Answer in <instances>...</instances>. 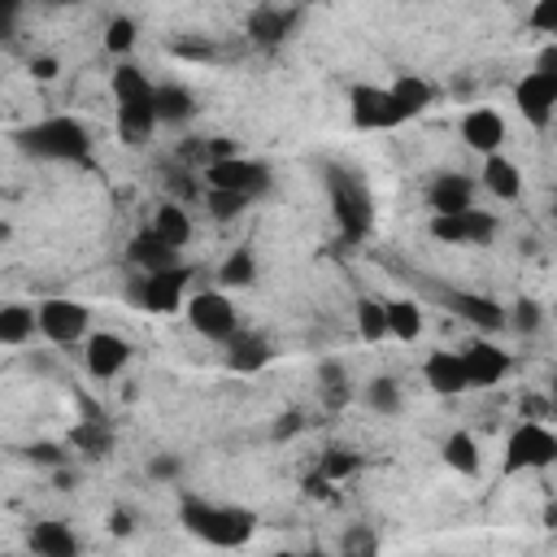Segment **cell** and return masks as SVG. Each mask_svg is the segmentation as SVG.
Listing matches in <instances>:
<instances>
[{
	"label": "cell",
	"instance_id": "obj_1",
	"mask_svg": "<svg viewBox=\"0 0 557 557\" xmlns=\"http://www.w3.org/2000/svg\"><path fill=\"white\" fill-rule=\"evenodd\" d=\"M109 91H113V126H117V139L122 144L152 139V131L161 126L157 122V83L139 65L122 61L109 74Z\"/></svg>",
	"mask_w": 557,
	"mask_h": 557
},
{
	"label": "cell",
	"instance_id": "obj_2",
	"mask_svg": "<svg viewBox=\"0 0 557 557\" xmlns=\"http://www.w3.org/2000/svg\"><path fill=\"white\" fill-rule=\"evenodd\" d=\"M178 522H183L187 535H196L200 544H213V548H239L257 531V513L252 509L218 505V500H205V496H183Z\"/></svg>",
	"mask_w": 557,
	"mask_h": 557
},
{
	"label": "cell",
	"instance_id": "obj_3",
	"mask_svg": "<svg viewBox=\"0 0 557 557\" xmlns=\"http://www.w3.org/2000/svg\"><path fill=\"white\" fill-rule=\"evenodd\" d=\"M17 144L39 157V161H83L91 152V135L78 117L70 113H52V117H39L35 126H26L17 135Z\"/></svg>",
	"mask_w": 557,
	"mask_h": 557
},
{
	"label": "cell",
	"instance_id": "obj_4",
	"mask_svg": "<svg viewBox=\"0 0 557 557\" xmlns=\"http://www.w3.org/2000/svg\"><path fill=\"white\" fill-rule=\"evenodd\" d=\"M183 318H187V326H191L200 339H209V344H226V339L239 331V309H235V300H231L226 287L191 292V296L183 300Z\"/></svg>",
	"mask_w": 557,
	"mask_h": 557
},
{
	"label": "cell",
	"instance_id": "obj_5",
	"mask_svg": "<svg viewBox=\"0 0 557 557\" xmlns=\"http://www.w3.org/2000/svg\"><path fill=\"white\" fill-rule=\"evenodd\" d=\"M553 461H557V431L544 418H527L509 431V440H505V470L509 474L548 470Z\"/></svg>",
	"mask_w": 557,
	"mask_h": 557
},
{
	"label": "cell",
	"instance_id": "obj_6",
	"mask_svg": "<svg viewBox=\"0 0 557 557\" xmlns=\"http://www.w3.org/2000/svg\"><path fill=\"white\" fill-rule=\"evenodd\" d=\"M35 326L48 344L70 348V344H83V335L91 331V309L74 296H44L35 305Z\"/></svg>",
	"mask_w": 557,
	"mask_h": 557
},
{
	"label": "cell",
	"instance_id": "obj_7",
	"mask_svg": "<svg viewBox=\"0 0 557 557\" xmlns=\"http://www.w3.org/2000/svg\"><path fill=\"white\" fill-rule=\"evenodd\" d=\"M513 104H518V113H522L535 131H548V122H553V113H557V70H553V52H544L540 65L522 74V83L513 87Z\"/></svg>",
	"mask_w": 557,
	"mask_h": 557
},
{
	"label": "cell",
	"instance_id": "obj_8",
	"mask_svg": "<svg viewBox=\"0 0 557 557\" xmlns=\"http://www.w3.org/2000/svg\"><path fill=\"white\" fill-rule=\"evenodd\" d=\"M187 278L191 270L187 265H161V270H144L139 283L131 287V300L144 309V313H183V300H187Z\"/></svg>",
	"mask_w": 557,
	"mask_h": 557
},
{
	"label": "cell",
	"instance_id": "obj_9",
	"mask_svg": "<svg viewBox=\"0 0 557 557\" xmlns=\"http://www.w3.org/2000/svg\"><path fill=\"white\" fill-rule=\"evenodd\" d=\"M205 183H209V191H226V196L252 200L257 191L270 187V165L257 161V157H218V161H209Z\"/></svg>",
	"mask_w": 557,
	"mask_h": 557
},
{
	"label": "cell",
	"instance_id": "obj_10",
	"mask_svg": "<svg viewBox=\"0 0 557 557\" xmlns=\"http://www.w3.org/2000/svg\"><path fill=\"white\" fill-rule=\"evenodd\" d=\"M348 117H352L357 131H392V126L409 122L405 109L392 100V91L387 87H374V83L348 87Z\"/></svg>",
	"mask_w": 557,
	"mask_h": 557
},
{
	"label": "cell",
	"instance_id": "obj_11",
	"mask_svg": "<svg viewBox=\"0 0 557 557\" xmlns=\"http://www.w3.org/2000/svg\"><path fill=\"white\" fill-rule=\"evenodd\" d=\"M131 352H135L131 339L117 335V331H87V335H83V366H87V374L100 379V383L117 379V374L131 366Z\"/></svg>",
	"mask_w": 557,
	"mask_h": 557
},
{
	"label": "cell",
	"instance_id": "obj_12",
	"mask_svg": "<svg viewBox=\"0 0 557 557\" xmlns=\"http://www.w3.org/2000/svg\"><path fill=\"white\" fill-rule=\"evenodd\" d=\"M426 231L440 244H487L496 235V218L470 205V209H457V213H431Z\"/></svg>",
	"mask_w": 557,
	"mask_h": 557
},
{
	"label": "cell",
	"instance_id": "obj_13",
	"mask_svg": "<svg viewBox=\"0 0 557 557\" xmlns=\"http://www.w3.org/2000/svg\"><path fill=\"white\" fill-rule=\"evenodd\" d=\"M457 135H461V144H466L470 152L487 157V152H500V148H505L509 126H505L500 109H492V104H474V109H466V113H461Z\"/></svg>",
	"mask_w": 557,
	"mask_h": 557
},
{
	"label": "cell",
	"instance_id": "obj_14",
	"mask_svg": "<svg viewBox=\"0 0 557 557\" xmlns=\"http://www.w3.org/2000/svg\"><path fill=\"white\" fill-rule=\"evenodd\" d=\"M457 352H461V366H466V383L470 387H496L509 374V366H513V357L505 348H496L492 339H470Z\"/></svg>",
	"mask_w": 557,
	"mask_h": 557
},
{
	"label": "cell",
	"instance_id": "obj_15",
	"mask_svg": "<svg viewBox=\"0 0 557 557\" xmlns=\"http://www.w3.org/2000/svg\"><path fill=\"white\" fill-rule=\"evenodd\" d=\"M418 370H422V383H426L435 396H461V392H470L461 352H453V348H431Z\"/></svg>",
	"mask_w": 557,
	"mask_h": 557
},
{
	"label": "cell",
	"instance_id": "obj_16",
	"mask_svg": "<svg viewBox=\"0 0 557 557\" xmlns=\"http://www.w3.org/2000/svg\"><path fill=\"white\" fill-rule=\"evenodd\" d=\"M474 183H479L492 200H505V205L522 196V170H518V161H509L505 152H487Z\"/></svg>",
	"mask_w": 557,
	"mask_h": 557
},
{
	"label": "cell",
	"instance_id": "obj_17",
	"mask_svg": "<svg viewBox=\"0 0 557 557\" xmlns=\"http://www.w3.org/2000/svg\"><path fill=\"white\" fill-rule=\"evenodd\" d=\"M479 196V183L470 174H435L426 183V205L431 213H457V209H470Z\"/></svg>",
	"mask_w": 557,
	"mask_h": 557
},
{
	"label": "cell",
	"instance_id": "obj_18",
	"mask_svg": "<svg viewBox=\"0 0 557 557\" xmlns=\"http://www.w3.org/2000/svg\"><path fill=\"white\" fill-rule=\"evenodd\" d=\"M148 226H152V235H157L161 244H170L174 252H183V248L191 244V235H196V222H191V213H187L178 200H161Z\"/></svg>",
	"mask_w": 557,
	"mask_h": 557
},
{
	"label": "cell",
	"instance_id": "obj_19",
	"mask_svg": "<svg viewBox=\"0 0 557 557\" xmlns=\"http://www.w3.org/2000/svg\"><path fill=\"white\" fill-rule=\"evenodd\" d=\"M383 313H387V339H400V344L422 339L426 313H422L418 300H409V296H387V300H383Z\"/></svg>",
	"mask_w": 557,
	"mask_h": 557
},
{
	"label": "cell",
	"instance_id": "obj_20",
	"mask_svg": "<svg viewBox=\"0 0 557 557\" xmlns=\"http://www.w3.org/2000/svg\"><path fill=\"white\" fill-rule=\"evenodd\" d=\"M26 548L35 557H74L78 553V540L65 522H35L30 535H26Z\"/></svg>",
	"mask_w": 557,
	"mask_h": 557
},
{
	"label": "cell",
	"instance_id": "obj_21",
	"mask_svg": "<svg viewBox=\"0 0 557 557\" xmlns=\"http://www.w3.org/2000/svg\"><path fill=\"white\" fill-rule=\"evenodd\" d=\"M39 335L35 326V305H22V300H4L0 305V344L4 348H22Z\"/></svg>",
	"mask_w": 557,
	"mask_h": 557
},
{
	"label": "cell",
	"instance_id": "obj_22",
	"mask_svg": "<svg viewBox=\"0 0 557 557\" xmlns=\"http://www.w3.org/2000/svg\"><path fill=\"white\" fill-rule=\"evenodd\" d=\"M440 457H444V466H448L453 474H479V470H483V453H479V440H474L470 431L444 435Z\"/></svg>",
	"mask_w": 557,
	"mask_h": 557
},
{
	"label": "cell",
	"instance_id": "obj_23",
	"mask_svg": "<svg viewBox=\"0 0 557 557\" xmlns=\"http://www.w3.org/2000/svg\"><path fill=\"white\" fill-rule=\"evenodd\" d=\"M453 309H457L470 326H479V331H487V335L500 331V326H509V322H505V309H500L492 296H466V292H457V296H453Z\"/></svg>",
	"mask_w": 557,
	"mask_h": 557
},
{
	"label": "cell",
	"instance_id": "obj_24",
	"mask_svg": "<svg viewBox=\"0 0 557 557\" xmlns=\"http://www.w3.org/2000/svg\"><path fill=\"white\" fill-rule=\"evenodd\" d=\"M126 257H131V265H139V274H144V270H161V265H174V261H178V252H174L170 244H161V239L152 235V226H144V231L131 239Z\"/></svg>",
	"mask_w": 557,
	"mask_h": 557
},
{
	"label": "cell",
	"instance_id": "obj_25",
	"mask_svg": "<svg viewBox=\"0 0 557 557\" xmlns=\"http://www.w3.org/2000/svg\"><path fill=\"white\" fill-rule=\"evenodd\" d=\"M352 326L361 344H383L387 339V313H383V296H357L352 305Z\"/></svg>",
	"mask_w": 557,
	"mask_h": 557
},
{
	"label": "cell",
	"instance_id": "obj_26",
	"mask_svg": "<svg viewBox=\"0 0 557 557\" xmlns=\"http://www.w3.org/2000/svg\"><path fill=\"white\" fill-rule=\"evenodd\" d=\"M387 91H392V100L405 109V117H418V113L435 100L431 83H426V78H418V74H396V78L387 83Z\"/></svg>",
	"mask_w": 557,
	"mask_h": 557
},
{
	"label": "cell",
	"instance_id": "obj_27",
	"mask_svg": "<svg viewBox=\"0 0 557 557\" xmlns=\"http://www.w3.org/2000/svg\"><path fill=\"white\" fill-rule=\"evenodd\" d=\"M218 283H222L226 292H231V287H252V283H257V252H252L248 244L231 248L226 261L218 265Z\"/></svg>",
	"mask_w": 557,
	"mask_h": 557
},
{
	"label": "cell",
	"instance_id": "obj_28",
	"mask_svg": "<svg viewBox=\"0 0 557 557\" xmlns=\"http://www.w3.org/2000/svg\"><path fill=\"white\" fill-rule=\"evenodd\" d=\"M196 113V100L183 83H157V122H187Z\"/></svg>",
	"mask_w": 557,
	"mask_h": 557
},
{
	"label": "cell",
	"instance_id": "obj_29",
	"mask_svg": "<svg viewBox=\"0 0 557 557\" xmlns=\"http://www.w3.org/2000/svg\"><path fill=\"white\" fill-rule=\"evenodd\" d=\"M226 344H231V370H244V374H248V370H257V366L270 361V348H265V339H257V335H239V331H235Z\"/></svg>",
	"mask_w": 557,
	"mask_h": 557
},
{
	"label": "cell",
	"instance_id": "obj_30",
	"mask_svg": "<svg viewBox=\"0 0 557 557\" xmlns=\"http://www.w3.org/2000/svg\"><path fill=\"white\" fill-rule=\"evenodd\" d=\"M366 405H370L374 413H383V418L400 413V405H405V396H400V383H396V379H387V374L370 379V383H366Z\"/></svg>",
	"mask_w": 557,
	"mask_h": 557
},
{
	"label": "cell",
	"instance_id": "obj_31",
	"mask_svg": "<svg viewBox=\"0 0 557 557\" xmlns=\"http://www.w3.org/2000/svg\"><path fill=\"white\" fill-rule=\"evenodd\" d=\"M135 39H139V26L131 17H113L104 26V52H113V57H126L135 48Z\"/></svg>",
	"mask_w": 557,
	"mask_h": 557
},
{
	"label": "cell",
	"instance_id": "obj_32",
	"mask_svg": "<svg viewBox=\"0 0 557 557\" xmlns=\"http://www.w3.org/2000/svg\"><path fill=\"white\" fill-rule=\"evenodd\" d=\"M352 466H357V457H352V453H344V448H331V453L322 457V474H318V483H335V479H348V474H352Z\"/></svg>",
	"mask_w": 557,
	"mask_h": 557
},
{
	"label": "cell",
	"instance_id": "obj_33",
	"mask_svg": "<svg viewBox=\"0 0 557 557\" xmlns=\"http://www.w3.org/2000/svg\"><path fill=\"white\" fill-rule=\"evenodd\" d=\"M527 26L540 30V35H557V0H531Z\"/></svg>",
	"mask_w": 557,
	"mask_h": 557
},
{
	"label": "cell",
	"instance_id": "obj_34",
	"mask_svg": "<svg viewBox=\"0 0 557 557\" xmlns=\"http://www.w3.org/2000/svg\"><path fill=\"white\" fill-rule=\"evenodd\" d=\"M283 26H287V17H283L278 9H261V13L252 17V35H257L261 44H274V39H283Z\"/></svg>",
	"mask_w": 557,
	"mask_h": 557
},
{
	"label": "cell",
	"instance_id": "obj_35",
	"mask_svg": "<svg viewBox=\"0 0 557 557\" xmlns=\"http://www.w3.org/2000/svg\"><path fill=\"white\" fill-rule=\"evenodd\" d=\"M505 322H513V326H518L522 335H531V331H535V326L544 322V309H540V305H535L531 296H522V300L513 305V318H505Z\"/></svg>",
	"mask_w": 557,
	"mask_h": 557
},
{
	"label": "cell",
	"instance_id": "obj_36",
	"mask_svg": "<svg viewBox=\"0 0 557 557\" xmlns=\"http://www.w3.org/2000/svg\"><path fill=\"white\" fill-rule=\"evenodd\" d=\"M178 470H183L178 457H152V461H148V474H152V479H170V483H174Z\"/></svg>",
	"mask_w": 557,
	"mask_h": 557
},
{
	"label": "cell",
	"instance_id": "obj_37",
	"mask_svg": "<svg viewBox=\"0 0 557 557\" xmlns=\"http://www.w3.org/2000/svg\"><path fill=\"white\" fill-rule=\"evenodd\" d=\"M57 57H30V74L39 78V83H48V78H57Z\"/></svg>",
	"mask_w": 557,
	"mask_h": 557
},
{
	"label": "cell",
	"instance_id": "obj_38",
	"mask_svg": "<svg viewBox=\"0 0 557 557\" xmlns=\"http://www.w3.org/2000/svg\"><path fill=\"white\" fill-rule=\"evenodd\" d=\"M30 457H39V461H48V466H57V461H65L57 444H35V448H30Z\"/></svg>",
	"mask_w": 557,
	"mask_h": 557
},
{
	"label": "cell",
	"instance_id": "obj_39",
	"mask_svg": "<svg viewBox=\"0 0 557 557\" xmlns=\"http://www.w3.org/2000/svg\"><path fill=\"white\" fill-rule=\"evenodd\" d=\"M17 9H22V0H0V22H9Z\"/></svg>",
	"mask_w": 557,
	"mask_h": 557
}]
</instances>
